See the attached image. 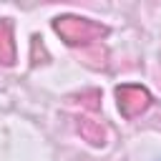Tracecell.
<instances>
[{"instance_id":"cell-1","label":"cell","mask_w":161,"mask_h":161,"mask_svg":"<svg viewBox=\"0 0 161 161\" xmlns=\"http://www.w3.org/2000/svg\"><path fill=\"white\" fill-rule=\"evenodd\" d=\"M55 33L68 43V45H80V43H91L106 35V28L101 23H93L88 18H73V15H63L53 23Z\"/></svg>"},{"instance_id":"cell-2","label":"cell","mask_w":161,"mask_h":161,"mask_svg":"<svg viewBox=\"0 0 161 161\" xmlns=\"http://www.w3.org/2000/svg\"><path fill=\"white\" fill-rule=\"evenodd\" d=\"M116 98H118V108H121V113H123L126 118L138 116V113L146 111L148 103H151L148 91L141 88V86H121V88L116 91Z\"/></svg>"},{"instance_id":"cell-3","label":"cell","mask_w":161,"mask_h":161,"mask_svg":"<svg viewBox=\"0 0 161 161\" xmlns=\"http://www.w3.org/2000/svg\"><path fill=\"white\" fill-rule=\"evenodd\" d=\"M15 60V43H13V30L8 20H0V63L10 65Z\"/></svg>"},{"instance_id":"cell-4","label":"cell","mask_w":161,"mask_h":161,"mask_svg":"<svg viewBox=\"0 0 161 161\" xmlns=\"http://www.w3.org/2000/svg\"><path fill=\"white\" fill-rule=\"evenodd\" d=\"M78 128H80V133L91 141V143H103V128L98 126V123H91V121H80L78 123Z\"/></svg>"}]
</instances>
